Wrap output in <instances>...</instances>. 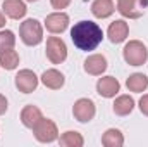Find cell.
<instances>
[{
    "mask_svg": "<svg viewBox=\"0 0 148 147\" xmlns=\"http://www.w3.org/2000/svg\"><path fill=\"white\" fill-rule=\"evenodd\" d=\"M95 112H97V107L93 104L91 99H77L73 106V114L74 118L79 121V123H88L95 118Z\"/></svg>",
    "mask_w": 148,
    "mask_h": 147,
    "instance_id": "7",
    "label": "cell"
},
{
    "mask_svg": "<svg viewBox=\"0 0 148 147\" xmlns=\"http://www.w3.org/2000/svg\"><path fill=\"white\" fill-rule=\"evenodd\" d=\"M26 2H38V0H26Z\"/></svg>",
    "mask_w": 148,
    "mask_h": 147,
    "instance_id": "27",
    "label": "cell"
},
{
    "mask_svg": "<svg viewBox=\"0 0 148 147\" xmlns=\"http://www.w3.org/2000/svg\"><path fill=\"white\" fill-rule=\"evenodd\" d=\"M16 45V37L10 30H0V54L5 50L14 49Z\"/></svg>",
    "mask_w": 148,
    "mask_h": 147,
    "instance_id": "22",
    "label": "cell"
},
{
    "mask_svg": "<svg viewBox=\"0 0 148 147\" xmlns=\"http://www.w3.org/2000/svg\"><path fill=\"white\" fill-rule=\"evenodd\" d=\"M33 132H35L36 140L41 142V144H50V142H53V140L59 139L57 125L52 119H48V118H41L36 125H35Z\"/></svg>",
    "mask_w": 148,
    "mask_h": 147,
    "instance_id": "4",
    "label": "cell"
},
{
    "mask_svg": "<svg viewBox=\"0 0 148 147\" xmlns=\"http://www.w3.org/2000/svg\"><path fill=\"white\" fill-rule=\"evenodd\" d=\"M126 87L129 92H136V94H141L148 88V76L143 73H134L131 74L127 80H126Z\"/></svg>",
    "mask_w": 148,
    "mask_h": 147,
    "instance_id": "17",
    "label": "cell"
},
{
    "mask_svg": "<svg viewBox=\"0 0 148 147\" xmlns=\"http://www.w3.org/2000/svg\"><path fill=\"white\" fill-rule=\"evenodd\" d=\"M19 35H21V40L26 45L35 47L38 43H41V40H43V26L36 19H26V21L21 23Z\"/></svg>",
    "mask_w": 148,
    "mask_h": 147,
    "instance_id": "3",
    "label": "cell"
},
{
    "mask_svg": "<svg viewBox=\"0 0 148 147\" xmlns=\"http://www.w3.org/2000/svg\"><path fill=\"white\" fill-rule=\"evenodd\" d=\"M41 118H43V114H41L40 107L33 106V104L26 106L24 109L21 111V123H23L26 128H31V130H33L35 125H36Z\"/></svg>",
    "mask_w": 148,
    "mask_h": 147,
    "instance_id": "15",
    "label": "cell"
},
{
    "mask_svg": "<svg viewBox=\"0 0 148 147\" xmlns=\"http://www.w3.org/2000/svg\"><path fill=\"white\" fill-rule=\"evenodd\" d=\"M71 38H73V43L79 50L88 52V50H95L102 43L103 31L93 21H79L71 30Z\"/></svg>",
    "mask_w": 148,
    "mask_h": 147,
    "instance_id": "1",
    "label": "cell"
},
{
    "mask_svg": "<svg viewBox=\"0 0 148 147\" xmlns=\"http://www.w3.org/2000/svg\"><path fill=\"white\" fill-rule=\"evenodd\" d=\"M129 35V24L124 19H117L110 23L109 30H107V37L112 43H122Z\"/></svg>",
    "mask_w": 148,
    "mask_h": 147,
    "instance_id": "11",
    "label": "cell"
},
{
    "mask_svg": "<svg viewBox=\"0 0 148 147\" xmlns=\"http://www.w3.org/2000/svg\"><path fill=\"white\" fill-rule=\"evenodd\" d=\"M59 144H60V146H64V147H83L84 139H83V135H81L79 132L69 130V132H66V133H62V135H60Z\"/></svg>",
    "mask_w": 148,
    "mask_h": 147,
    "instance_id": "20",
    "label": "cell"
},
{
    "mask_svg": "<svg viewBox=\"0 0 148 147\" xmlns=\"http://www.w3.org/2000/svg\"><path fill=\"white\" fill-rule=\"evenodd\" d=\"M119 90H121V83L114 76H103L97 81V92H98V95H102L105 99L115 97L119 94Z\"/></svg>",
    "mask_w": 148,
    "mask_h": 147,
    "instance_id": "10",
    "label": "cell"
},
{
    "mask_svg": "<svg viewBox=\"0 0 148 147\" xmlns=\"http://www.w3.org/2000/svg\"><path fill=\"white\" fill-rule=\"evenodd\" d=\"M122 55H124V61L129 66H143L148 59V50H147V47L143 45V42L129 40L124 45Z\"/></svg>",
    "mask_w": 148,
    "mask_h": 147,
    "instance_id": "2",
    "label": "cell"
},
{
    "mask_svg": "<svg viewBox=\"0 0 148 147\" xmlns=\"http://www.w3.org/2000/svg\"><path fill=\"white\" fill-rule=\"evenodd\" d=\"M3 26H5V16L0 12V28H3Z\"/></svg>",
    "mask_w": 148,
    "mask_h": 147,
    "instance_id": "26",
    "label": "cell"
},
{
    "mask_svg": "<svg viewBox=\"0 0 148 147\" xmlns=\"http://www.w3.org/2000/svg\"><path fill=\"white\" fill-rule=\"evenodd\" d=\"M102 144L105 147H121L124 146V135L117 128H109L102 135Z\"/></svg>",
    "mask_w": 148,
    "mask_h": 147,
    "instance_id": "19",
    "label": "cell"
},
{
    "mask_svg": "<svg viewBox=\"0 0 148 147\" xmlns=\"http://www.w3.org/2000/svg\"><path fill=\"white\" fill-rule=\"evenodd\" d=\"M69 26V16L62 10H57V12H52L45 17V28L50 31V33H64Z\"/></svg>",
    "mask_w": 148,
    "mask_h": 147,
    "instance_id": "8",
    "label": "cell"
},
{
    "mask_svg": "<svg viewBox=\"0 0 148 147\" xmlns=\"http://www.w3.org/2000/svg\"><path fill=\"white\" fill-rule=\"evenodd\" d=\"M47 57L52 64H60L67 59V47L59 37H50L47 40Z\"/></svg>",
    "mask_w": 148,
    "mask_h": 147,
    "instance_id": "5",
    "label": "cell"
},
{
    "mask_svg": "<svg viewBox=\"0 0 148 147\" xmlns=\"http://www.w3.org/2000/svg\"><path fill=\"white\" fill-rule=\"evenodd\" d=\"M41 83H43L47 88L59 90V88L64 87L66 78H64V74L60 73L59 69H47L45 73L41 74Z\"/></svg>",
    "mask_w": 148,
    "mask_h": 147,
    "instance_id": "14",
    "label": "cell"
},
{
    "mask_svg": "<svg viewBox=\"0 0 148 147\" xmlns=\"http://www.w3.org/2000/svg\"><path fill=\"white\" fill-rule=\"evenodd\" d=\"M0 66H2L3 69H7V71L16 69V68L19 66V54H17L14 49L2 52V54H0Z\"/></svg>",
    "mask_w": 148,
    "mask_h": 147,
    "instance_id": "21",
    "label": "cell"
},
{
    "mask_svg": "<svg viewBox=\"0 0 148 147\" xmlns=\"http://www.w3.org/2000/svg\"><path fill=\"white\" fill-rule=\"evenodd\" d=\"M7 107H9V102H7L5 95H2V94H0V116H2V114H5Z\"/></svg>",
    "mask_w": 148,
    "mask_h": 147,
    "instance_id": "25",
    "label": "cell"
},
{
    "mask_svg": "<svg viewBox=\"0 0 148 147\" xmlns=\"http://www.w3.org/2000/svg\"><path fill=\"white\" fill-rule=\"evenodd\" d=\"M114 10H115V5L112 0H93V3H91V12L98 19H105V17L112 16Z\"/></svg>",
    "mask_w": 148,
    "mask_h": 147,
    "instance_id": "16",
    "label": "cell"
},
{
    "mask_svg": "<svg viewBox=\"0 0 148 147\" xmlns=\"http://www.w3.org/2000/svg\"><path fill=\"white\" fill-rule=\"evenodd\" d=\"M145 0H117V10L127 19H138L145 14Z\"/></svg>",
    "mask_w": 148,
    "mask_h": 147,
    "instance_id": "6",
    "label": "cell"
},
{
    "mask_svg": "<svg viewBox=\"0 0 148 147\" xmlns=\"http://www.w3.org/2000/svg\"><path fill=\"white\" fill-rule=\"evenodd\" d=\"M107 69V59L102 54H93L88 55L84 61V71L91 76H100L102 73H105Z\"/></svg>",
    "mask_w": 148,
    "mask_h": 147,
    "instance_id": "12",
    "label": "cell"
},
{
    "mask_svg": "<svg viewBox=\"0 0 148 147\" xmlns=\"http://www.w3.org/2000/svg\"><path fill=\"white\" fill-rule=\"evenodd\" d=\"M138 107H140V111H141L145 116H148V94H147V95H143V97L140 99Z\"/></svg>",
    "mask_w": 148,
    "mask_h": 147,
    "instance_id": "24",
    "label": "cell"
},
{
    "mask_svg": "<svg viewBox=\"0 0 148 147\" xmlns=\"http://www.w3.org/2000/svg\"><path fill=\"white\" fill-rule=\"evenodd\" d=\"M50 3H52V7H53V9L62 10V9H66V7L71 3V0H50Z\"/></svg>",
    "mask_w": 148,
    "mask_h": 147,
    "instance_id": "23",
    "label": "cell"
},
{
    "mask_svg": "<svg viewBox=\"0 0 148 147\" xmlns=\"http://www.w3.org/2000/svg\"><path fill=\"white\" fill-rule=\"evenodd\" d=\"M134 109V99L131 95H119L114 101V112L117 116H127Z\"/></svg>",
    "mask_w": 148,
    "mask_h": 147,
    "instance_id": "18",
    "label": "cell"
},
{
    "mask_svg": "<svg viewBox=\"0 0 148 147\" xmlns=\"http://www.w3.org/2000/svg\"><path fill=\"white\" fill-rule=\"evenodd\" d=\"M2 9L3 14L10 19H23L28 12V7L23 0H3Z\"/></svg>",
    "mask_w": 148,
    "mask_h": 147,
    "instance_id": "13",
    "label": "cell"
},
{
    "mask_svg": "<svg viewBox=\"0 0 148 147\" xmlns=\"http://www.w3.org/2000/svg\"><path fill=\"white\" fill-rule=\"evenodd\" d=\"M16 87L23 94H31L38 87V76L31 69H21L16 74Z\"/></svg>",
    "mask_w": 148,
    "mask_h": 147,
    "instance_id": "9",
    "label": "cell"
}]
</instances>
